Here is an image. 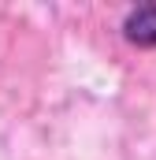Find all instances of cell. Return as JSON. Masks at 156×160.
I'll return each instance as SVG.
<instances>
[{
  "label": "cell",
  "instance_id": "obj_1",
  "mask_svg": "<svg viewBox=\"0 0 156 160\" xmlns=\"http://www.w3.org/2000/svg\"><path fill=\"white\" fill-rule=\"evenodd\" d=\"M123 38L138 48H156V4H141L123 19Z\"/></svg>",
  "mask_w": 156,
  "mask_h": 160
}]
</instances>
